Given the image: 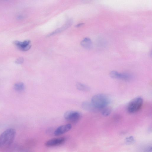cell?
I'll return each mask as SVG.
<instances>
[{
    "label": "cell",
    "instance_id": "obj_1",
    "mask_svg": "<svg viewBox=\"0 0 152 152\" xmlns=\"http://www.w3.org/2000/svg\"><path fill=\"white\" fill-rule=\"evenodd\" d=\"M16 134L15 130L9 128L4 132L0 135V149L5 150L11 145Z\"/></svg>",
    "mask_w": 152,
    "mask_h": 152
},
{
    "label": "cell",
    "instance_id": "obj_2",
    "mask_svg": "<svg viewBox=\"0 0 152 152\" xmlns=\"http://www.w3.org/2000/svg\"><path fill=\"white\" fill-rule=\"evenodd\" d=\"M109 102L107 96L103 94H98L94 96L91 103L96 108L103 109L106 107Z\"/></svg>",
    "mask_w": 152,
    "mask_h": 152
},
{
    "label": "cell",
    "instance_id": "obj_3",
    "mask_svg": "<svg viewBox=\"0 0 152 152\" xmlns=\"http://www.w3.org/2000/svg\"><path fill=\"white\" fill-rule=\"evenodd\" d=\"M143 100L141 97H137L132 100L128 104L127 110L128 113H134L138 111L141 108Z\"/></svg>",
    "mask_w": 152,
    "mask_h": 152
},
{
    "label": "cell",
    "instance_id": "obj_4",
    "mask_svg": "<svg viewBox=\"0 0 152 152\" xmlns=\"http://www.w3.org/2000/svg\"><path fill=\"white\" fill-rule=\"evenodd\" d=\"M81 115L77 111H69L66 112L64 114V118L67 121L72 123L78 122L80 119Z\"/></svg>",
    "mask_w": 152,
    "mask_h": 152
},
{
    "label": "cell",
    "instance_id": "obj_5",
    "mask_svg": "<svg viewBox=\"0 0 152 152\" xmlns=\"http://www.w3.org/2000/svg\"><path fill=\"white\" fill-rule=\"evenodd\" d=\"M13 43L20 50L23 51H28L31 47V42L29 40H26L23 42L15 41Z\"/></svg>",
    "mask_w": 152,
    "mask_h": 152
},
{
    "label": "cell",
    "instance_id": "obj_6",
    "mask_svg": "<svg viewBox=\"0 0 152 152\" xmlns=\"http://www.w3.org/2000/svg\"><path fill=\"white\" fill-rule=\"evenodd\" d=\"M110 77L115 79H120L128 80L131 78L130 75L127 73H121L116 71H111L110 73Z\"/></svg>",
    "mask_w": 152,
    "mask_h": 152
},
{
    "label": "cell",
    "instance_id": "obj_7",
    "mask_svg": "<svg viewBox=\"0 0 152 152\" xmlns=\"http://www.w3.org/2000/svg\"><path fill=\"white\" fill-rule=\"evenodd\" d=\"M65 139L64 137L54 138L46 142L45 143V145L48 147L58 145L64 143Z\"/></svg>",
    "mask_w": 152,
    "mask_h": 152
},
{
    "label": "cell",
    "instance_id": "obj_8",
    "mask_svg": "<svg viewBox=\"0 0 152 152\" xmlns=\"http://www.w3.org/2000/svg\"><path fill=\"white\" fill-rule=\"evenodd\" d=\"M72 128V125L70 124H67L61 126L55 130L54 134L55 136L62 135L69 131Z\"/></svg>",
    "mask_w": 152,
    "mask_h": 152
},
{
    "label": "cell",
    "instance_id": "obj_9",
    "mask_svg": "<svg viewBox=\"0 0 152 152\" xmlns=\"http://www.w3.org/2000/svg\"><path fill=\"white\" fill-rule=\"evenodd\" d=\"M73 21L71 20H68L62 27L52 32L49 35V36L62 33L69 28L72 25ZM48 35V36H49Z\"/></svg>",
    "mask_w": 152,
    "mask_h": 152
},
{
    "label": "cell",
    "instance_id": "obj_10",
    "mask_svg": "<svg viewBox=\"0 0 152 152\" xmlns=\"http://www.w3.org/2000/svg\"><path fill=\"white\" fill-rule=\"evenodd\" d=\"M82 106L84 110L89 111H93L95 108L92 103H91L87 101L83 102L82 104Z\"/></svg>",
    "mask_w": 152,
    "mask_h": 152
},
{
    "label": "cell",
    "instance_id": "obj_11",
    "mask_svg": "<svg viewBox=\"0 0 152 152\" xmlns=\"http://www.w3.org/2000/svg\"><path fill=\"white\" fill-rule=\"evenodd\" d=\"M81 45L85 48H89L92 46V41L89 38H85L81 42Z\"/></svg>",
    "mask_w": 152,
    "mask_h": 152
},
{
    "label": "cell",
    "instance_id": "obj_12",
    "mask_svg": "<svg viewBox=\"0 0 152 152\" xmlns=\"http://www.w3.org/2000/svg\"><path fill=\"white\" fill-rule=\"evenodd\" d=\"M76 87L79 90L84 92H88L90 90L89 87L80 83H77L76 84Z\"/></svg>",
    "mask_w": 152,
    "mask_h": 152
},
{
    "label": "cell",
    "instance_id": "obj_13",
    "mask_svg": "<svg viewBox=\"0 0 152 152\" xmlns=\"http://www.w3.org/2000/svg\"><path fill=\"white\" fill-rule=\"evenodd\" d=\"M14 89L18 92H22L25 89V86L24 83H19L15 84L14 85Z\"/></svg>",
    "mask_w": 152,
    "mask_h": 152
},
{
    "label": "cell",
    "instance_id": "obj_14",
    "mask_svg": "<svg viewBox=\"0 0 152 152\" xmlns=\"http://www.w3.org/2000/svg\"><path fill=\"white\" fill-rule=\"evenodd\" d=\"M104 108V109L102 112L103 115L105 117H107L109 115L111 112V109L109 108Z\"/></svg>",
    "mask_w": 152,
    "mask_h": 152
},
{
    "label": "cell",
    "instance_id": "obj_15",
    "mask_svg": "<svg viewBox=\"0 0 152 152\" xmlns=\"http://www.w3.org/2000/svg\"><path fill=\"white\" fill-rule=\"evenodd\" d=\"M24 61V59L22 57H20L17 59L15 62L17 64H22Z\"/></svg>",
    "mask_w": 152,
    "mask_h": 152
},
{
    "label": "cell",
    "instance_id": "obj_16",
    "mask_svg": "<svg viewBox=\"0 0 152 152\" xmlns=\"http://www.w3.org/2000/svg\"><path fill=\"white\" fill-rule=\"evenodd\" d=\"M126 140L127 143H130L134 142V139L132 136H130L127 138L126 139Z\"/></svg>",
    "mask_w": 152,
    "mask_h": 152
},
{
    "label": "cell",
    "instance_id": "obj_17",
    "mask_svg": "<svg viewBox=\"0 0 152 152\" xmlns=\"http://www.w3.org/2000/svg\"><path fill=\"white\" fill-rule=\"evenodd\" d=\"M24 18V16L22 15H19L17 17V19L19 20H21Z\"/></svg>",
    "mask_w": 152,
    "mask_h": 152
},
{
    "label": "cell",
    "instance_id": "obj_18",
    "mask_svg": "<svg viewBox=\"0 0 152 152\" xmlns=\"http://www.w3.org/2000/svg\"><path fill=\"white\" fill-rule=\"evenodd\" d=\"M84 25V23H80L77 25V26H76V27L77 28L83 26V25Z\"/></svg>",
    "mask_w": 152,
    "mask_h": 152
},
{
    "label": "cell",
    "instance_id": "obj_19",
    "mask_svg": "<svg viewBox=\"0 0 152 152\" xmlns=\"http://www.w3.org/2000/svg\"><path fill=\"white\" fill-rule=\"evenodd\" d=\"M5 1H9V0H4Z\"/></svg>",
    "mask_w": 152,
    "mask_h": 152
}]
</instances>
